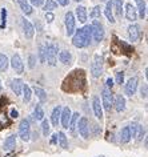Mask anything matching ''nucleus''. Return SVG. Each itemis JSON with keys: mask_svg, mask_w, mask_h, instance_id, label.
Returning <instances> with one entry per match:
<instances>
[{"mask_svg": "<svg viewBox=\"0 0 148 157\" xmlns=\"http://www.w3.org/2000/svg\"><path fill=\"white\" fill-rule=\"evenodd\" d=\"M39 60H40V63H45V48H44V45L39 47Z\"/></svg>", "mask_w": 148, "mask_h": 157, "instance_id": "nucleus-39", "label": "nucleus"}, {"mask_svg": "<svg viewBox=\"0 0 148 157\" xmlns=\"http://www.w3.org/2000/svg\"><path fill=\"white\" fill-rule=\"evenodd\" d=\"M15 147H16V136L11 135L4 140L3 148H4V151H12V149H15Z\"/></svg>", "mask_w": 148, "mask_h": 157, "instance_id": "nucleus-17", "label": "nucleus"}, {"mask_svg": "<svg viewBox=\"0 0 148 157\" xmlns=\"http://www.w3.org/2000/svg\"><path fill=\"white\" fill-rule=\"evenodd\" d=\"M112 7H115L116 15H118V16H122V13H123V0H115V2L112 3Z\"/></svg>", "mask_w": 148, "mask_h": 157, "instance_id": "nucleus-32", "label": "nucleus"}, {"mask_svg": "<svg viewBox=\"0 0 148 157\" xmlns=\"http://www.w3.org/2000/svg\"><path fill=\"white\" fill-rule=\"evenodd\" d=\"M116 83L122 85L124 83V72L123 71H119V72H116Z\"/></svg>", "mask_w": 148, "mask_h": 157, "instance_id": "nucleus-40", "label": "nucleus"}, {"mask_svg": "<svg viewBox=\"0 0 148 157\" xmlns=\"http://www.w3.org/2000/svg\"><path fill=\"white\" fill-rule=\"evenodd\" d=\"M135 2H136V4H138L140 19H144L146 17V2H144V0H135Z\"/></svg>", "mask_w": 148, "mask_h": 157, "instance_id": "nucleus-28", "label": "nucleus"}, {"mask_svg": "<svg viewBox=\"0 0 148 157\" xmlns=\"http://www.w3.org/2000/svg\"><path fill=\"white\" fill-rule=\"evenodd\" d=\"M18 3H19V6H20L21 11L25 15H31V13H32V7L29 6L28 0H18Z\"/></svg>", "mask_w": 148, "mask_h": 157, "instance_id": "nucleus-25", "label": "nucleus"}, {"mask_svg": "<svg viewBox=\"0 0 148 157\" xmlns=\"http://www.w3.org/2000/svg\"><path fill=\"white\" fill-rule=\"evenodd\" d=\"M126 17H127V20H130V21H135V20H138V13H136V8L132 4H128L126 6Z\"/></svg>", "mask_w": 148, "mask_h": 157, "instance_id": "nucleus-15", "label": "nucleus"}, {"mask_svg": "<svg viewBox=\"0 0 148 157\" xmlns=\"http://www.w3.org/2000/svg\"><path fill=\"white\" fill-rule=\"evenodd\" d=\"M19 136L23 141H28L31 139V127H29V121L24 119L21 120L20 125H19Z\"/></svg>", "mask_w": 148, "mask_h": 157, "instance_id": "nucleus-7", "label": "nucleus"}, {"mask_svg": "<svg viewBox=\"0 0 148 157\" xmlns=\"http://www.w3.org/2000/svg\"><path fill=\"white\" fill-rule=\"evenodd\" d=\"M106 85H107V88H108V89H111L112 87H114V80H112L111 77H108V78H107V81H106Z\"/></svg>", "mask_w": 148, "mask_h": 157, "instance_id": "nucleus-43", "label": "nucleus"}, {"mask_svg": "<svg viewBox=\"0 0 148 157\" xmlns=\"http://www.w3.org/2000/svg\"><path fill=\"white\" fill-rule=\"evenodd\" d=\"M23 81L20 78H14L12 81H11V89L15 92V95H21V91H23Z\"/></svg>", "mask_w": 148, "mask_h": 157, "instance_id": "nucleus-19", "label": "nucleus"}, {"mask_svg": "<svg viewBox=\"0 0 148 157\" xmlns=\"http://www.w3.org/2000/svg\"><path fill=\"white\" fill-rule=\"evenodd\" d=\"M57 143V133L52 135V140H51V144H56Z\"/></svg>", "mask_w": 148, "mask_h": 157, "instance_id": "nucleus-49", "label": "nucleus"}, {"mask_svg": "<svg viewBox=\"0 0 148 157\" xmlns=\"http://www.w3.org/2000/svg\"><path fill=\"white\" fill-rule=\"evenodd\" d=\"M57 140H59V144L61 148L67 149L68 148V141H67V136L64 135V132H59L57 133Z\"/></svg>", "mask_w": 148, "mask_h": 157, "instance_id": "nucleus-30", "label": "nucleus"}, {"mask_svg": "<svg viewBox=\"0 0 148 157\" xmlns=\"http://www.w3.org/2000/svg\"><path fill=\"white\" fill-rule=\"evenodd\" d=\"M140 92H142V97H144V99H146V97H147V84L143 85L142 89H140Z\"/></svg>", "mask_w": 148, "mask_h": 157, "instance_id": "nucleus-44", "label": "nucleus"}, {"mask_svg": "<svg viewBox=\"0 0 148 157\" xmlns=\"http://www.w3.org/2000/svg\"><path fill=\"white\" fill-rule=\"evenodd\" d=\"M11 65H12L15 72L19 73V75H21L24 72V64H23V60H21V57L19 53H15L12 56V59H11Z\"/></svg>", "mask_w": 148, "mask_h": 157, "instance_id": "nucleus-8", "label": "nucleus"}, {"mask_svg": "<svg viewBox=\"0 0 148 157\" xmlns=\"http://www.w3.org/2000/svg\"><path fill=\"white\" fill-rule=\"evenodd\" d=\"M4 108H6L4 99H0V111H4Z\"/></svg>", "mask_w": 148, "mask_h": 157, "instance_id": "nucleus-47", "label": "nucleus"}, {"mask_svg": "<svg viewBox=\"0 0 148 157\" xmlns=\"http://www.w3.org/2000/svg\"><path fill=\"white\" fill-rule=\"evenodd\" d=\"M23 93H24V97H23V100H24V103H28V101L31 100V96H32V92H31V88L28 87V85H23Z\"/></svg>", "mask_w": 148, "mask_h": 157, "instance_id": "nucleus-33", "label": "nucleus"}, {"mask_svg": "<svg viewBox=\"0 0 148 157\" xmlns=\"http://www.w3.org/2000/svg\"><path fill=\"white\" fill-rule=\"evenodd\" d=\"M131 133H130V129L128 127H124L122 131H120V143L122 144H128L131 141Z\"/></svg>", "mask_w": 148, "mask_h": 157, "instance_id": "nucleus-22", "label": "nucleus"}, {"mask_svg": "<svg viewBox=\"0 0 148 157\" xmlns=\"http://www.w3.org/2000/svg\"><path fill=\"white\" fill-rule=\"evenodd\" d=\"M45 48V61L51 67H55L57 64V48L55 44H48Z\"/></svg>", "mask_w": 148, "mask_h": 157, "instance_id": "nucleus-3", "label": "nucleus"}, {"mask_svg": "<svg viewBox=\"0 0 148 157\" xmlns=\"http://www.w3.org/2000/svg\"><path fill=\"white\" fill-rule=\"evenodd\" d=\"M104 15H106V17L108 19V21H110L111 24H114L115 17H114V15H112V0H108L107 2L106 10H104Z\"/></svg>", "mask_w": 148, "mask_h": 157, "instance_id": "nucleus-23", "label": "nucleus"}, {"mask_svg": "<svg viewBox=\"0 0 148 157\" xmlns=\"http://www.w3.org/2000/svg\"><path fill=\"white\" fill-rule=\"evenodd\" d=\"M76 16L79 19L80 23H85L87 21V10H85V7L83 6H79L76 8Z\"/></svg>", "mask_w": 148, "mask_h": 157, "instance_id": "nucleus-24", "label": "nucleus"}, {"mask_svg": "<svg viewBox=\"0 0 148 157\" xmlns=\"http://www.w3.org/2000/svg\"><path fill=\"white\" fill-rule=\"evenodd\" d=\"M104 35H106V32H104L103 24L99 20H93V23H92V37L95 39L97 43H100L104 39Z\"/></svg>", "mask_w": 148, "mask_h": 157, "instance_id": "nucleus-5", "label": "nucleus"}, {"mask_svg": "<svg viewBox=\"0 0 148 157\" xmlns=\"http://www.w3.org/2000/svg\"><path fill=\"white\" fill-rule=\"evenodd\" d=\"M103 73V57L100 55H95L91 64V75L93 77H100Z\"/></svg>", "mask_w": 148, "mask_h": 157, "instance_id": "nucleus-4", "label": "nucleus"}, {"mask_svg": "<svg viewBox=\"0 0 148 157\" xmlns=\"http://www.w3.org/2000/svg\"><path fill=\"white\" fill-rule=\"evenodd\" d=\"M53 19H55V16H53L51 12H47L45 13V20H47V23H52Z\"/></svg>", "mask_w": 148, "mask_h": 157, "instance_id": "nucleus-42", "label": "nucleus"}, {"mask_svg": "<svg viewBox=\"0 0 148 157\" xmlns=\"http://www.w3.org/2000/svg\"><path fill=\"white\" fill-rule=\"evenodd\" d=\"M61 108L60 105H57V107L53 108V111H52V115H51V123L53 127H57V124H59V121H60V115H61Z\"/></svg>", "mask_w": 148, "mask_h": 157, "instance_id": "nucleus-18", "label": "nucleus"}, {"mask_svg": "<svg viewBox=\"0 0 148 157\" xmlns=\"http://www.w3.org/2000/svg\"><path fill=\"white\" fill-rule=\"evenodd\" d=\"M41 128H43V135H44V136H48V133H49V128H51V125H49L48 120H44V119H43Z\"/></svg>", "mask_w": 148, "mask_h": 157, "instance_id": "nucleus-37", "label": "nucleus"}, {"mask_svg": "<svg viewBox=\"0 0 148 157\" xmlns=\"http://www.w3.org/2000/svg\"><path fill=\"white\" fill-rule=\"evenodd\" d=\"M6 24H7V10L6 8H2V24H0V28L4 29L6 28Z\"/></svg>", "mask_w": 148, "mask_h": 157, "instance_id": "nucleus-38", "label": "nucleus"}, {"mask_svg": "<svg viewBox=\"0 0 148 157\" xmlns=\"http://www.w3.org/2000/svg\"><path fill=\"white\" fill-rule=\"evenodd\" d=\"M31 3H32L33 6H36V7H40L43 3H44V0H29Z\"/></svg>", "mask_w": 148, "mask_h": 157, "instance_id": "nucleus-45", "label": "nucleus"}, {"mask_svg": "<svg viewBox=\"0 0 148 157\" xmlns=\"http://www.w3.org/2000/svg\"><path fill=\"white\" fill-rule=\"evenodd\" d=\"M33 92L36 93V96L39 97V100H40V103H44V101L47 100V93H45V91L43 88H40V87H36L35 85L33 87Z\"/></svg>", "mask_w": 148, "mask_h": 157, "instance_id": "nucleus-27", "label": "nucleus"}, {"mask_svg": "<svg viewBox=\"0 0 148 157\" xmlns=\"http://www.w3.org/2000/svg\"><path fill=\"white\" fill-rule=\"evenodd\" d=\"M0 91H2V83H0Z\"/></svg>", "mask_w": 148, "mask_h": 157, "instance_id": "nucleus-51", "label": "nucleus"}, {"mask_svg": "<svg viewBox=\"0 0 148 157\" xmlns=\"http://www.w3.org/2000/svg\"><path fill=\"white\" fill-rule=\"evenodd\" d=\"M56 2L59 3L60 6H63V7H65V6L68 4V0H56Z\"/></svg>", "mask_w": 148, "mask_h": 157, "instance_id": "nucleus-48", "label": "nucleus"}, {"mask_svg": "<svg viewBox=\"0 0 148 157\" xmlns=\"http://www.w3.org/2000/svg\"><path fill=\"white\" fill-rule=\"evenodd\" d=\"M35 61H36V56H35V55H29L28 56V67L31 69L35 67Z\"/></svg>", "mask_w": 148, "mask_h": 157, "instance_id": "nucleus-41", "label": "nucleus"}, {"mask_svg": "<svg viewBox=\"0 0 148 157\" xmlns=\"http://www.w3.org/2000/svg\"><path fill=\"white\" fill-rule=\"evenodd\" d=\"M77 128H79V133L83 139L88 140L89 137V125H88V119L87 117H81L79 120V124H77Z\"/></svg>", "mask_w": 148, "mask_h": 157, "instance_id": "nucleus-9", "label": "nucleus"}, {"mask_svg": "<svg viewBox=\"0 0 148 157\" xmlns=\"http://www.w3.org/2000/svg\"><path fill=\"white\" fill-rule=\"evenodd\" d=\"M100 15H102V12H100V7L99 6H96V7H93L92 8V11L89 12V16H91L92 19H99L100 17Z\"/></svg>", "mask_w": 148, "mask_h": 157, "instance_id": "nucleus-36", "label": "nucleus"}, {"mask_svg": "<svg viewBox=\"0 0 148 157\" xmlns=\"http://www.w3.org/2000/svg\"><path fill=\"white\" fill-rule=\"evenodd\" d=\"M114 107L116 109V112L124 111V108H126V99H124V96L118 95L115 97V99H114Z\"/></svg>", "mask_w": 148, "mask_h": 157, "instance_id": "nucleus-16", "label": "nucleus"}, {"mask_svg": "<svg viewBox=\"0 0 148 157\" xmlns=\"http://www.w3.org/2000/svg\"><path fill=\"white\" fill-rule=\"evenodd\" d=\"M77 121H79V113L75 112L71 115V120H69V129H71L72 132H75V129L77 127Z\"/></svg>", "mask_w": 148, "mask_h": 157, "instance_id": "nucleus-29", "label": "nucleus"}, {"mask_svg": "<svg viewBox=\"0 0 148 157\" xmlns=\"http://www.w3.org/2000/svg\"><path fill=\"white\" fill-rule=\"evenodd\" d=\"M128 35H130V39L132 41H136L140 36V29L138 25L135 24H131L130 27H128Z\"/></svg>", "mask_w": 148, "mask_h": 157, "instance_id": "nucleus-20", "label": "nucleus"}, {"mask_svg": "<svg viewBox=\"0 0 148 157\" xmlns=\"http://www.w3.org/2000/svg\"><path fill=\"white\" fill-rule=\"evenodd\" d=\"M33 119L35 120H43V119H44V111L41 109V105L40 104L36 105V108H35V111H33Z\"/></svg>", "mask_w": 148, "mask_h": 157, "instance_id": "nucleus-31", "label": "nucleus"}, {"mask_svg": "<svg viewBox=\"0 0 148 157\" xmlns=\"http://www.w3.org/2000/svg\"><path fill=\"white\" fill-rule=\"evenodd\" d=\"M92 39V25H85L83 28L77 29L76 33L73 35L72 44L76 48H84L88 47Z\"/></svg>", "mask_w": 148, "mask_h": 157, "instance_id": "nucleus-2", "label": "nucleus"}, {"mask_svg": "<svg viewBox=\"0 0 148 157\" xmlns=\"http://www.w3.org/2000/svg\"><path fill=\"white\" fill-rule=\"evenodd\" d=\"M92 107H93V112L97 119L102 120L103 119V109H102V104H100V99L97 96H93L92 99Z\"/></svg>", "mask_w": 148, "mask_h": 157, "instance_id": "nucleus-14", "label": "nucleus"}, {"mask_svg": "<svg viewBox=\"0 0 148 157\" xmlns=\"http://www.w3.org/2000/svg\"><path fill=\"white\" fill-rule=\"evenodd\" d=\"M57 8V3L55 2V0H47L45 4H44V10L45 11H52Z\"/></svg>", "mask_w": 148, "mask_h": 157, "instance_id": "nucleus-35", "label": "nucleus"}, {"mask_svg": "<svg viewBox=\"0 0 148 157\" xmlns=\"http://www.w3.org/2000/svg\"><path fill=\"white\" fill-rule=\"evenodd\" d=\"M75 25H76V20L72 12H67L65 13V28H67V35H71L75 32Z\"/></svg>", "mask_w": 148, "mask_h": 157, "instance_id": "nucleus-10", "label": "nucleus"}, {"mask_svg": "<svg viewBox=\"0 0 148 157\" xmlns=\"http://www.w3.org/2000/svg\"><path fill=\"white\" fill-rule=\"evenodd\" d=\"M59 60L63 63L64 65H69L72 63V55L68 51H61L59 53Z\"/></svg>", "mask_w": 148, "mask_h": 157, "instance_id": "nucleus-21", "label": "nucleus"}, {"mask_svg": "<svg viewBox=\"0 0 148 157\" xmlns=\"http://www.w3.org/2000/svg\"><path fill=\"white\" fill-rule=\"evenodd\" d=\"M67 92H80L85 88V73L83 69H75L64 80L63 87Z\"/></svg>", "mask_w": 148, "mask_h": 157, "instance_id": "nucleus-1", "label": "nucleus"}, {"mask_svg": "<svg viewBox=\"0 0 148 157\" xmlns=\"http://www.w3.org/2000/svg\"><path fill=\"white\" fill-rule=\"evenodd\" d=\"M71 109H69V107H65L61 109V115H60V120H61V125H63V128L68 129L69 127V120H71Z\"/></svg>", "mask_w": 148, "mask_h": 157, "instance_id": "nucleus-12", "label": "nucleus"}, {"mask_svg": "<svg viewBox=\"0 0 148 157\" xmlns=\"http://www.w3.org/2000/svg\"><path fill=\"white\" fill-rule=\"evenodd\" d=\"M136 89H138V77H131L126 84V95L127 96H134Z\"/></svg>", "mask_w": 148, "mask_h": 157, "instance_id": "nucleus-13", "label": "nucleus"}, {"mask_svg": "<svg viewBox=\"0 0 148 157\" xmlns=\"http://www.w3.org/2000/svg\"><path fill=\"white\" fill-rule=\"evenodd\" d=\"M8 64H10L8 57L4 53H0V72H6L8 69Z\"/></svg>", "mask_w": 148, "mask_h": 157, "instance_id": "nucleus-26", "label": "nucleus"}, {"mask_svg": "<svg viewBox=\"0 0 148 157\" xmlns=\"http://www.w3.org/2000/svg\"><path fill=\"white\" fill-rule=\"evenodd\" d=\"M102 100H103V107L106 108L107 112H111L112 107H114V95L108 88H103L102 91Z\"/></svg>", "mask_w": 148, "mask_h": 157, "instance_id": "nucleus-6", "label": "nucleus"}, {"mask_svg": "<svg viewBox=\"0 0 148 157\" xmlns=\"http://www.w3.org/2000/svg\"><path fill=\"white\" fill-rule=\"evenodd\" d=\"M21 25H23V32H24L25 37L27 39H32L33 35H35V29H33V25L27 20L25 17H21Z\"/></svg>", "mask_w": 148, "mask_h": 157, "instance_id": "nucleus-11", "label": "nucleus"}, {"mask_svg": "<svg viewBox=\"0 0 148 157\" xmlns=\"http://www.w3.org/2000/svg\"><path fill=\"white\" fill-rule=\"evenodd\" d=\"M75 2H81V0H75Z\"/></svg>", "mask_w": 148, "mask_h": 157, "instance_id": "nucleus-52", "label": "nucleus"}, {"mask_svg": "<svg viewBox=\"0 0 148 157\" xmlns=\"http://www.w3.org/2000/svg\"><path fill=\"white\" fill-rule=\"evenodd\" d=\"M18 116H19V112L16 109H11V117L12 119H18Z\"/></svg>", "mask_w": 148, "mask_h": 157, "instance_id": "nucleus-46", "label": "nucleus"}, {"mask_svg": "<svg viewBox=\"0 0 148 157\" xmlns=\"http://www.w3.org/2000/svg\"><path fill=\"white\" fill-rule=\"evenodd\" d=\"M102 157H103V156H102Z\"/></svg>", "mask_w": 148, "mask_h": 157, "instance_id": "nucleus-53", "label": "nucleus"}, {"mask_svg": "<svg viewBox=\"0 0 148 157\" xmlns=\"http://www.w3.org/2000/svg\"><path fill=\"white\" fill-rule=\"evenodd\" d=\"M92 128H93V131H95V135H97V133H99V125L92 124Z\"/></svg>", "mask_w": 148, "mask_h": 157, "instance_id": "nucleus-50", "label": "nucleus"}, {"mask_svg": "<svg viewBox=\"0 0 148 157\" xmlns=\"http://www.w3.org/2000/svg\"><path fill=\"white\" fill-rule=\"evenodd\" d=\"M144 128L142 127L140 124H138V127H136V132H135V136H136V141H142L143 137H144Z\"/></svg>", "mask_w": 148, "mask_h": 157, "instance_id": "nucleus-34", "label": "nucleus"}]
</instances>
